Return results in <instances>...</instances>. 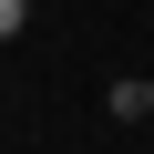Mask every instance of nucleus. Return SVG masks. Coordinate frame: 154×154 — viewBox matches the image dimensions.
Wrapping results in <instances>:
<instances>
[{"label": "nucleus", "instance_id": "f257e3e1", "mask_svg": "<svg viewBox=\"0 0 154 154\" xmlns=\"http://www.w3.org/2000/svg\"><path fill=\"white\" fill-rule=\"evenodd\" d=\"M103 113H113V123H144V113H154V82H134V72H123V82L103 93Z\"/></svg>", "mask_w": 154, "mask_h": 154}, {"label": "nucleus", "instance_id": "f03ea898", "mask_svg": "<svg viewBox=\"0 0 154 154\" xmlns=\"http://www.w3.org/2000/svg\"><path fill=\"white\" fill-rule=\"evenodd\" d=\"M21 21H31V0H0V41H11V31H21Z\"/></svg>", "mask_w": 154, "mask_h": 154}]
</instances>
